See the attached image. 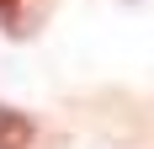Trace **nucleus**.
Segmentation results:
<instances>
[{
  "instance_id": "obj_1",
  "label": "nucleus",
  "mask_w": 154,
  "mask_h": 149,
  "mask_svg": "<svg viewBox=\"0 0 154 149\" xmlns=\"http://www.w3.org/2000/svg\"><path fill=\"white\" fill-rule=\"evenodd\" d=\"M0 149H53V138L37 128V117L0 101Z\"/></svg>"
},
{
  "instance_id": "obj_2",
  "label": "nucleus",
  "mask_w": 154,
  "mask_h": 149,
  "mask_svg": "<svg viewBox=\"0 0 154 149\" xmlns=\"http://www.w3.org/2000/svg\"><path fill=\"white\" fill-rule=\"evenodd\" d=\"M0 21L11 32H21V0H0Z\"/></svg>"
}]
</instances>
